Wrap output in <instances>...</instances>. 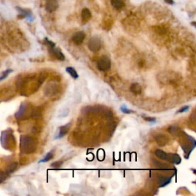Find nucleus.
Wrapping results in <instances>:
<instances>
[{"label": "nucleus", "instance_id": "obj_1", "mask_svg": "<svg viewBox=\"0 0 196 196\" xmlns=\"http://www.w3.org/2000/svg\"><path fill=\"white\" fill-rule=\"evenodd\" d=\"M37 149V141L33 137L22 135L20 138V149L22 153H33Z\"/></svg>", "mask_w": 196, "mask_h": 196}, {"label": "nucleus", "instance_id": "obj_2", "mask_svg": "<svg viewBox=\"0 0 196 196\" xmlns=\"http://www.w3.org/2000/svg\"><path fill=\"white\" fill-rule=\"evenodd\" d=\"M1 142H2V146L5 149H11V148H14L15 145V139L13 134L9 130H6L2 132Z\"/></svg>", "mask_w": 196, "mask_h": 196}, {"label": "nucleus", "instance_id": "obj_3", "mask_svg": "<svg viewBox=\"0 0 196 196\" xmlns=\"http://www.w3.org/2000/svg\"><path fill=\"white\" fill-rule=\"evenodd\" d=\"M184 134L185 138L184 139V143H183V144L182 143V149H183V151L185 152V158L189 159V156H190L191 151H192V150L195 149V139L193 138L191 141L190 139H191V137L188 136V135L185 134V133H184Z\"/></svg>", "mask_w": 196, "mask_h": 196}, {"label": "nucleus", "instance_id": "obj_4", "mask_svg": "<svg viewBox=\"0 0 196 196\" xmlns=\"http://www.w3.org/2000/svg\"><path fill=\"white\" fill-rule=\"evenodd\" d=\"M159 80L163 84H173L179 80V75L175 73H163L159 75Z\"/></svg>", "mask_w": 196, "mask_h": 196}, {"label": "nucleus", "instance_id": "obj_5", "mask_svg": "<svg viewBox=\"0 0 196 196\" xmlns=\"http://www.w3.org/2000/svg\"><path fill=\"white\" fill-rule=\"evenodd\" d=\"M97 68L100 71L105 72L109 71L111 68V61L108 57L103 56L97 62Z\"/></svg>", "mask_w": 196, "mask_h": 196}, {"label": "nucleus", "instance_id": "obj_6", "mask_svg": "<svg viewBox=\"0 0 196 196\" xmlns=\"http://www.w3.org/2000/svg\"><path fill=\"white\" fill-rule=\"evenodd\" d=\"M101 41L97 37H92L88 42V47L92 52H99L101 48Z\"/></svg>", "mask_w": 196, "mask_h": 196}, {"label": "nucleus", "instance_id": "obj_7", "mask_svg": "<svg viewBox=\"0 0 196 196\" xmlns=\"http://www.w3.org/2000/svg\"><path fill=\"white\" fill-rule=\"evenodd\" d=\"M172 176H168L162 174H157L156 176V181L159 187H165L171 182L172 181Z\"/></svg>", "mask_w": 196, "mask_h": 196}, {"label": "nucleus", "instance_id": "obj_8", "mask_svg": "<svg viewBox=\"0 0 196 196\" xmlns=\"http://www.w3.org/2000/svg\"><path fill=\"white\" fill-rule=\"evenodd\" d=\"M154 139L156 140V143L159 146L163 147L167 145L169 142V138L168 136L165 134H156L154 136Z\"/></svg>", "mask_w": 196, "mask_h": 196}, {"label": "nucleus", "instance_id": "obj_9", "mask_svg": "<svg viewBox=\"0 0 196 196\" xmlns=\"http://www.w3.org/2000/svg\"><path fill=\"white\" fill-rule=\"evenodd\" d=\"M48 51H49L50 54H52V56L55 58V59L59 60V61H64L65 59L64 54L62 53V51L60 50V48L56 47H48Z\"/></svg>", "mask_w": 196, "mask_h": 196}, {"label": "nucleus", "instance_id": "obj_10", "mask_svg": "<svg viewBox=\"0 0 196 196\" xmlns=\"http://www.w3.org/2000/svg\"><path fill=\"white\" fill-rule=\"evenodd\" d=\"M85 37L86 35L84 31H78L75 34H74V35L72 36V41L75 45H79L82 44Z\"/></svg>", "mask_w": 196, "mask_h": 196}, {"label": "nucleus", "instance_id": "obj_11", "mask_svg": "<svg viewBox=\"0 0 196 196\" xmlns=\"http://www.w3.org/2000/svg\"><path fill=\"white\" fill-rule=\"evenodd\" d=\"M71 127V123H68L65 124V125L62 126L59 128L57 136L55 137V139H61L62 137H64L67 133L69 132V130Z\"/></svg>", "mask_w": 196, "mask_h": 196}, {"label": "nucleus", "instance_id": "obj_12", "mask_svg": "<svg viewBox=\"0 0 196 196\" xmlns=\"http://www.w3.org/2000/svg\"><path fill=\"white\" fill-rule=\"evenodd\" d=\"M58 8V3L57 0H47L45 5V9L47 12H53Z\"/></svg>", "mask_w": 196, "mask_h": 196}, {"label": "nucleus", "instance_id": "obj_13", "mask_svg": "<svg viewBox=\"0 0 196 196\" xmlns=\"http://www.w3.org/2000/svg\"><path fill=\"white\" fill-rule=\"evenodd\" d=\"M166 161L169 162V163H172V164H175V165H178L181 163V157H180L178 154L175 153H168L167 159H166Z\"/></svg>", "mask_w": 196, "mask_h": 196}, {"label": "nucleus", "instance_id": "obj_14", "mask_svg": "<svg viewBox=\"0 0 196 196\" xmlns=\"http://www.w3.org/2000/svg\"><path fill=\"white\" fill-rule=\"evenodd\" d=\"M130 91L133 94H135V95L141 94V93H142V87L139 85V84L135 83V84H132V85L130 86Z\"/></svg>", "mask_w": 196, "mask_h": 196}, {"label": "nucleus", "instance_id": "obj_15", "mask_svg": "<svg viewBox=\"0 0 196 196\" xmlns=\"http://www.w3.org/2000/svg\"><path fill=\"white\" fill-rule=\"evenodd\" d=\"M91 18V13L88 9H84L81 12V19L84 22H87Z\"/></svg>", "mask_w": 196, "mask_h": 196}, {"label": "nucleus", "instance_id": "obj_16", "mask_svg": "<svg viewBox=\"0 0 196 196\" xmlns=\"http://www.w3.org/2000/svg\"><path fill=\"white\" fill-rule=\"evenodd\" d=\"M155 155H156V157L159 159L166 161L168 153H165V152L163 151L162 149H156V151H155Z\"/></svg>", "mask_w": 196, "mask_h": 196}, {"label": "nucleus", "instance_id": "obj_17", "mask_svg": "<svg viewBox=\"0 0 196 196\" xmlns=\"http://www.w3.org/2000/svg\"><path fill=\"white\" fill-rule=\"evenodd\" d=\"M111 5L116 9H121L123 7V0H110Z\"/></svg>", "mask_w": 196, "mask_h": 196}, {"label": "nucleus", "instance_id": "obj_18", "mask_svg": "<svg viewBox=\"0 0 196 196\" xmlns=\"http://www.w3.org/2000/svg\"><path fill=\"white\" fill-rule=\"evenodd\" d=\"M66 71L74 78V79H78V77H79L78 72H77L75 69L74 68H72V67H67Z\"/></svg>", "mask_w": 196, "mask_h": 196}, {"label": "nucleus", "instance_id": "obj_19", "mask_svg": "<svg viewBox=\"0 0 196 196\" xmlns=\"http://www.w3.org/2000/svg\"><path fill=\"white\" fill-rule=\"evenodd\" d=\"M17 167H18V163H11L9 166H8L7 169H6V170H5V172H6L9 175H10V174H12V173H14L15 170L17 169Z\"/></svg>", "mask_w": 196, "mask_h": 196}, {"label": "nucleus", "instance_id": "obj_20", "mask_svg": "<svg viewBox=\"0 0 196 196\" xmlns=\"http://www.w3.org/2000/svg\"><path fill=\"white\" fill-rule=\"evenodd\" d=\"M53 157H54V151L48 152V153L46 154V156H45V157H44V158L41 159V160L39 161V163H47V162H48L49 160L52 159H53Z\"/></svg>", "mask_w": 196, "mask_h": 196}, {"label": "nucleus", "instance_id": "obj_21", "mask_svg": "<svg viewBox=\"0 0 196 196\" xmlns=\"http://www.w3.org/2000/svg\"><path fill=\"white\" fill-rule=\"evenodd\" d=\"M153 163H154V165H155L156 168L160 169H167L168 168L167 165L163 164V163H162L161 162H159V161L156 160V159H153Z\"/></svg>", "mask_w": 196, "mask_h": 196}, {"label": "nucleus", "instance_id": "obj_22", "mask_svg": "<svg viewBox=\"0 0 196 196\" xmlns=\"http://www.w3.org/2000/svg\"><path fill=\"white\" fill-rule=\"evenodd\" d=\"M9 175L5 171H0V183L4 182Z\"/></svg>", "mask_w": 196, "mask_h": 196}, {"label": "nucleus", "instance_id": "obj_23", "mask_svg": "<svg viewBox=\"0 0 196 196\" xmlns=\"http://www.w3.org/2000/svg\"><path fill=\"white\" fill-rule=\"evenodd\" d=\"M12 70H11V69H8V70H6L5 71H4L3 73V74H2V76L0 77V81H2L3 80H4V79H5V78H7L8 76L9 75L10 73H12Z\"/></svg>", "mask_w": 196, "mask_h": 196}, {"label": "nucleus", "instance_id": "obj_24", "mask_svg": "<svg viewBox=\"0 0 196 196\" xmlns=\"http://www.w3.org/2000/svg\"><path fill=\"white\" fill-rule=\"evenodd\" d=\"M62 164H63V162H62V161H56V162H54L53 163H52L51 166H52L53 169H59V168L62 165Z\"/></svg>", "mask_w": 196, "mask_h": 196}, {"label": "nucleus", "instance_id": "obj_25", "mask_svg": "<svg viewBox=\"0 0 196 196\" xmlns=\"http://www.w3.org/2000/svg\"><path fill=\"white\" fill-rule=\"evenodd\" d=\"M120 110L122 111L123 113H124V114H132V113H133V111L131 110H130V109H128L127 107L125 106V105H123V106H121Z\"/></svg>", "mask_w": 196, "mask_h": 196}, {"label": "nucleus", "instance_id": "obj_26", "mask_svg": "<svg viewBox=\"0 0 196 196\" xmlns=\"http://www.w3.org/2000/svg\"><path fill=\"white\" fill-rule=\"evenodd\" d=\"M142 118L144 119V120L149 122V123H155L156 121V119L155 117H149V116H142Z\"/></svg>", "mask_w": 196, "mask_h": 196}, {"label": "nucleus", "instance_id": "obj_27", "mask_svg": "<svg viewBox=\"0 0 196 196\" xmlns=\"http://www.w3.org/2000/svg\"><path fill=\"white\" fill-rule=\"evenodd\" d=\"M189 108H190V106H182V108H180L179 110L177 111V114H182V113H184V112H186V111H188L189 110Z\"/></svg>", "mask_w": 196, "mask_h": 196}, {"label": "nucleus", "instance_id": "obj_28", "mask_svg": "<svg viewBox=\"0 0 196 196\" xmlns=\"http://www.w3.org/2000/svg\"><path fill=\"white\" fill-rule=\"evenodd\" d=\"M179 128L175 127V126H172L169 129V132L172 133V134H176L178 132H179Z\"/></svg>", "mask_w": 196, "mask_h": 196}, {"label": "nucleus", "instance_id": "obj_29", "mask_svg": "<svg viewBox=\"0 0 196 196\" xmlns=\"http://www.w3.org/2000/svg\"><path fill=\"white\" fill-rule=\"evenodd\" d=\"M165 1L169 4H173V0H165Z\"/></svg>", "mask_w": 196, "mask_h": 196}]
</instances>
